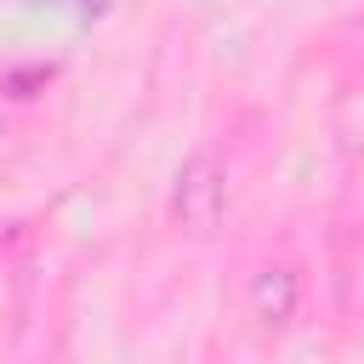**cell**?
I'll return each mask as SVG.
<instances>
[{"label":"cell","instance_id":"obj_1","mask_svg":"<svg viewBox=\"0 0 364 364\" xmlns=\"http://www.w3.org/2000/svg\"><path fill=\"white\" fill-rule=\"evenodd\" d=\"M228 210V165L216 159V148H193L176 171V188H171V216L188 228V233H210Z\"/></svg>","mask_w":364,"mask_h":364},{"label":"cell","instance_id":"obj_4","mask_svg":"<svg viewBox=\"0 0 364 364\" xmlns=\"http://www.w3.org/2000/svg\"><path fill=\"white\" fill-rule=\"evenodd\" d=\"M0 148H6V131H0Z\"/></svg>","mask_w":364,"mask_h":364},{"label":"cell","instance_id":"obj_3","mask_svg":"<svg viewBox=\"0 0 364 364\" xmlns=\"http://www.w3.org/2000/svg\"><path fill=\"white\" fill-rule=\"evenodd\" d=\"M80 6H108V0H80Z\"/></svg>","mask_w":364,"mask_h":364},{"label":"cell","instance_id":"obj_2","mask_svg":"<svg viewBox=\"0 0 364 364\" xmlns=\"http://www.w3.org/2000/svg\"><path fill=\"white\" fill-rule=\"evenodd\" d=\"M250 307L267 324H290L296 318V273L290 267H262L256 284H250Z\"/></svg>","mask_w":364,"mask_h":364}]
</instances>
